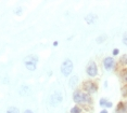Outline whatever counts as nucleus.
<instances>
[{
    "label": "nucleus",
    "instance_id": "12",
    "mask_svg": "<svg viewBox=\"0 0 127 113\" xmlns=\"http://www.w3.org/2000/svg\"><path fill=\"white\" fill-rule=\"evenodd\" d=\"M31 93V88L28 87L27 85H22L21 88H20V94L22 95V96H24V95H30Z\"/></svg>",
    "mask_w": 127,
    "mask_h": 113
},
{
    "label": "nucleus",
    "instance_id": "14",
    "mask_svg": "<svg viewBox=\"0 0 127 113\" xmlns=\"http://www.w3.org/2000/svg\"><path fill=\"white\" fill-rule=\"evenodd\" d=\"M5 113H21V112H20V109L16 108V107H9Z\"/></svg>",
    "mask_w": 127,
    "mask_h": 113
},
{
    "label": "nucleus",
    "instance_id": "19",
    "mask_svg": "<svg viewBox=\"0 0 127 113\" xmlns=\"http://www.w3.org/2000/svg\"><path fill=\"white\" fill-rule=\"evenodd\" d=\"M123 43L127 46V31H125L123 34Z\"/></svg>",
    "mask_w": 127,
    "mask_h": 113
},
{
    "label": "nucleus",
    "instance_id": "8",
    "mask_svg": "<svg viewBox=\"0 0 127 113\" xmlns=\"http://www.w3.org/2000/svg\"><path fill=\"white\" fill-rule=\"evenodd\" d=\"M115 113H127V101H121L115 109Z\"/></svg>",
    "mask_w": 127,
    "mask_h": 113
},
{
    "label": "nucleus",
    "instance_id": "22",
    "mask_svg": "<svg viewBox=\"0 0 127 113\" xmlns=\"http://www.w3.org/2000/svg\"><path fill=\"white\" fill-rule=\"evenodd\" d=\"M23 113H34L33 111H32V110H30V109H27V110H25V111L24 112H23Z\"/></svg>",
    "mask_w": 127,
    "mask_h": 113
},
{
    "label": "nucleus",
    "instance_id": "20",
    "mask_svg": "<svg viewBox=\"0 0 127 113\" xmlns=\"http://www.w3.org/2000/svg\"><path fill=\"white\" fill-rule=\"evenodd\" d=\"M122 95L123 96H127V84L122 88Z\"/></svg>",
    "mask_w": 127,
    "mask_h": 113
},
{
    "label": "nucleus",
    "instance_id": "23",
    "mask_svg": "<svg viewBox=\"0 0 127 113\" xmlns=\"http://www.w3.org/2000/svg\"><path fill=\"white\" fill-rule=\"evenodd\" d=\"M100 113H108V110H106V109H103V110H101Z\"/></svg>",
    "mask_w": 127,
    "mask_h": 113
},
{
    "label": "nucleus",
    "instance_id": "3",
    "mask_svg": "<svg viewBox=\"0 0 127 113\" xmlns=\"http://www.w3.org/2000/svg\"><path fill=\"white\" fill-rule=\"evenodd\" d=\"M73 69H74V65H73V62L71 59L66 58L63 60V63L61 64V73L64 75V77H70L73 72Z\"/></svg>",
    "mask_w": 127,
    "mask_h": 113
},
{
    "label": "nucleus",
    "instance_id": "15",
    "mask_svg": "<svg viewBox=\"0 0 127 113\" xmlns=\"http://www.w3.org/2000/svg\"><path fill=\"white\" fill-rule=\"evenodd\" d=\"M106 40V36L105 34H101V36H99L96 39V41H97V43H102V42H104Z\"/></svg>",
    "mask_w": 127,
    "mask_h": 113
},
{
    "label": "nucleus",
    "instance_id": "4",
    "mask_svg": "<svg viewBox=\"0 0 127 113\" xmlns=\"http://www.w3.org/2000/svg\"><path fill=\"white\" fill-rule=\"evenodd\" d=\"M82 89L85 93L91 95V94H94V93H96L98 91V84L96 82H94V81H91V80L85 81V82L83 83V88Z\"/></svg>",
    "mask_w": 127,
    "mask_h": 113
},
{
    "label": "nucleus",
    "instance_id": "17",
    "mask_svg": "<svg viewBox=\"0 0 127 113\" xmlns=\"http://www.w3.org/2000/svg\"><path fill=\"white\" fill-rule=\"evenodd\" d=\"M121 64H123L124 66H127V54H124L121 57Z\"/></svg>",
    "mask_w": 127,
    "mask_h": 113
},
{
    "label": "nucleus",
    "instance_id": "24",
    "mask_svg": "<svg viewBox=\"0 0 127 113\" xmlns=\"http://www.w3.org/2000/svg\"><path fill=\"white\" fill-rule=\"evenodd\" d=\"M53 45L57 46V45H58V41H54V42H53Z\"/></svg>",
    "mask_w": 127,
    "mask_h": 113
},
{
    "label": "nucleus",
    "instance_id": "13",
    "mask_svg": "<svg viewBox=\"0 0 127 113\" xmlns=\"http://www.w3.org/2000/svg\"><path fill=\"white\" fill-rule=\"evenodd\" d=\"M70 113H83V108L80 106L75 105L74 107H72V108H71Z\"/></svg>",
    "mask_w": 127,
    "mask_h": 113
},
{
    "label": "nucleus",
    "instance_id": "6",
    "mask_svg": "<svg viewBox=\"0 0 127 113\" xmlns=\"http://www.w3.org/2000/svg\"><path fill=\"white\" fill-rule=\"evenodd\" d=\"M49 101H50V105L52 106V107L59 106L60 103H61L62 101H63V96H62V94H61V93H59V92L53 93V94L50 96V99H49Z\"/></svg>",
    "mask_w": 127,
    "mask_h": 113
},
{
    "label": "nucleus",
    "instance_id": "2",
    "mask_svg": "<svg viewBox=\"0 0 127 113\" xmlns=\"http://www.w3.org/2000/svg\"><path fill=\"white\" fill-rule=\"evenodd\" d=\"M39 62V57L36 54H30L24 58V65L28 71H35Z\"/></svg>",
    "mask_w": 127,
    "mask_h": 113
},
{
    "label": "nucleus",
    "instance_id": "9",
    "mask_svg": "<svg viewBox=\"0 0 127 113\" xmlns=\"http://www.w3.org/2000/svg\"><path fill=\"white\" fill-rule=\"evenodd\" d=\"M97 19H98V16L96 15V14H94V13H89V14H87V15L85 16V22L87 23L88 25L95 24V22H96Z\"/></svg>",
    "mask_w": 127,
    "mask_h": 113
},
{
    "label": "nucleus",
    "instance_id": "7",
    "mask_svg": "<svg viewBox=\"0 0 127 113\" xmlns=\"http://www.w3.org/2000/svg\"><path fill=\"white\" fill-rule=\"evenodd\" d=\"M103 67H104V69L106 71H110V70H112V69L114 68V66H115V60L113 57H111V56H108V57H105L104 59H103Z\"/></svg>",
    "mask_w": 127,
    "mask_h": 113
},
{
    "label": "nucleus",
    "instance_id": "21",
    "mask_svg": "<svg viewBox=\"0 0 127 113\" xmlns=\"http://www.w3.org/2000/svg\"><path fill=\"white\" fill-rule=\"evenodd\" d=\"M118 53H120V50H118V48H114V50H113V55H114V56L118 55Z\"/></svg>",
    "mask_w": 127,
    "mask_h": 113
},
{
    "label": "nucleus",
    "instance_id": "1",
    "mask_svg": "<svg viewBox=\"0 0 127 113\" xmlns=\"http://www.w3.org/2000/svg\"><path fill=\"white\" fill-rule=\"evenodd\" d=\"M73 101L77 106L87 107L92 103V98L90 95L85 93L83 89H75L73 93Z\"/></svg>",
    "mask_w": 127,
    "mask_h": 113
},
{
    "label": "nucleus",
    "instance_id": "10",
    "mask_svg": "<svg viewBox=\"0 0 127 113\" xmlns=\"http://www.w3.org/2000/svg\"><path fill=\"white\" fill-rule=\"evenodd\" d=\"M99 105H100V107H102V108H104V109L112 108V107H113V103H112L110 100L106 99V98H101L100 101H99Z\"/></svg>",
    "mask_w": 127,
    "mask_h": 113
},
{
    "label": "nucleus",
    "instance_id": "5",
    "mask_svg": "<svg viewBox=\"0 0 127 113\" xmlns=\"http://www.w3.org/2000/svg\"><path fill=\"white\" fill-rule=\"evenodd\" d=\"M86 73L90 78H96L98 75V66L95 62H89L87 67H86Z\"/></svg>",
    "mask_w": 127,
    "mask_h": 113
},
{
    "label": "nucleus",
    "instance_id": "11",
    "mask_svg": "<svg viewBox=\"0 0 127 113\" xmlns=\"http://www.w3.org/2000/svg\"><path fill=\"white\" fill-rule=\"evenodd\" d=\"M68 84H70V86L72 88H75L77 86V84H78V77H77V75H72V77H70Z\"/></svg>",
    "mask_w": 127,
    "mask_h": 113
},
{
    "label": "nucleus",
    "instance_id": "18",
    "mask_svg": "<svg viewBox=\"0 0 127 113\" xmlns=\"http://www.w3.org/2000/svg\"><path fill=\"white\" fill-rule=\"evenodd\" d=\"M122 80L127 84V70H124L122 72Z\"/></svg>",
    "mask_w": 127,
    "mask_h": 113
},
{
    "label": "nucleus",
    "instance_id": "16",
    "mask_svg": "<svg viewBox=\"0 0 127 113\" xmlns=\"http://www.w3.org/2000/svg\"><path fill=\"white\" fill-rule=\"evenodd\" d=\"M14 14H16V15H21L22 12H23V8L21 7V5H19V7H16L15 9L13 10Z\"/></svg>",
    "mask_w": 127,
    "mask_h": 113
}]
</instances>
